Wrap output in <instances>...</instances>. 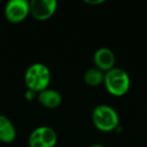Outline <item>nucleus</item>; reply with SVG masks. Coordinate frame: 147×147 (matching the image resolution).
<instances>
[{"instance_id":"1","label":"nucleus","mask_w":147,"mask_h":147,"mask_svg":"<svg viewBox=\"0 0 147 147\" xmlns=\"http://www.w3.org/2000/svg\"><path fill=\"white\" fill-rule=\"evenodd\" d=\"M24 81L27 89L39 93L49 88L51 81V73L47 65L34 63L26 69Z\"/></svg>"},{"instance_id":"2","label":"nucleus","mask_w":147,"mask_h":147,"mask_svg":"<svg viewBox=\"0 0 147 147\" xmlns=\"http://www.w3.org/2000/svg\"><path fill=\"white\" fill-rule=\"evenodd\" d=\"M92 121L95 127L102 132H111L119 127V115L113 107L100 104L92 112Z\"/></svg>"},{"instance_id":"3","label":"nucleus","mask_w":147,"mask_h":147,"mask_svg":"<svg viewBox=\"0 0 147 147\" xmlns=\"http://www.w3.org/2000/svg\"><path fill=\"white\" fill-rule=\"evenodd\" d=\"M106 90L113 96H123L130 89L131 81L128 73L121 67H113L106 71L104 83Z\"/></svg>"},{"instance_id":"4","label":"nucleus","mask_w":147,"mask_h":147,"mask_svg":"<svg viewBox=\"0 0 147 147\" xmlns=\"http://www.w3.org/2000/svg\"><path fill=\"white\" fill-rule=\"evenodd\" d=\"M57 142V133L49 126L36 127L28 137L29 147H55Z\"/></svg>"},{"instance_id":"5","label":"nucleus","mask_w":147,"mask_h":147,"mask_svg":"<svg viewBox=\"0 0 147 147\" xmlns=\"http://www.w3.org/2000/svg\"><path fill=\"white\" fill-rule=\"evenodd\" d=\"M4 15L8 21L19 23L29 15V1L9 0L4 8Z\"/></svg>"},{"instance_id":"6","label":"nucleus","mask_w":147,"mask_h":147,"mask_svg":"<svg viewBox=\"0 0 147 147\" xmlns=\"http://www.w3.org/2000/svg\"><path fill=\"white\" fill-rule=\"evenodd\" d=\"M57 7V0H31L29 1V14L37 20H47L55 14Z\"/></svg>"},{"instance_id":"7","label":"nucleus","mask_w":147,"mask_h":147,"mask_svg":"<svg viewBox=\"0 0 147 147\" xmlns=\"http://www.w3.org/2000/svg\"><path fill=\"white\" fill-rule=\"evenodd\" d=\"M93 59L97 69H101L104 73L115 67V63H116L115 53L112 49L107 47H99L95 51Z\"/></svg>"},{"instance_id":"8","label":"nucleus","mask_w":147,"mask_h":147,"mask_svg":"<svg viewBox=\"0 0 147 147\" xmlns=\"http://www.w3.org/2000/svg\"><path fill=\"white\" fill-rule=\"evenodd\" d=\"M37 100L43 107L55 109L61 106L63 97L59 91L51 88H47L41 92L37 93Z\"/></svg>"},{"instance_id":"9","label":"nucleus","mask_w":147,"mask_h":147,"mask_svg":"<svg viewBox=\"0 0 147 147\" xmlns=\"http://www.w3.org/2000/svg\"><path fill=\"white\" fill-rule=\"evenodd\" d=\"M16 138V129L8 117L0 115V141L10 143Z\"/></svg>"},{"instance_id":"10","label":"nucleus","mask_w":147,"mask_h":147,"mask_svg":"<svg viewBox=\"0 0 147 147\" xmlns=\"http://www.w3.org/2000/svg\"><path fill=\"white\" fill-rule=\"evenodd\" d=\"M105 73L101 69L95 67H90L84 73V81L87 85L91 87H97L104 83Z\"/></svg>"},{"instance_id":"11","label":"nucleus","mask_w":147,"mask_h":147,"mask_svg":"<svg viewBox=\"0 0 147 147\" xmlns=\"http://www.w3.org/2000/svg\"><path fill=\"white\" fill-rule=\"evenodd\" d=\"M36 94H37V93H35L34 91L27 89V90L25 91V93H24V97H25V99H26L27 101H31V100H33L35 97H36Z\"/></svg>"},{"instance_id":"12","label":"nucleus","mask_w":147,"mask_h":147,"mask_svg":"<svg viewBox=\"0 0 147 147\" xmlns=\"http://www.w3.org/2000/svg\"><path fill=\"white\" fill-rule=\"evenodd\" d=\"M85 2L89 3V4H101L104 2V0H95V1H89V0H85Z\"/></svg>"},{"instance_id":"13","label":"nucleus","mask_w":147,"mask_h":147,"mask_svg":"<svg viewBox=\"0 0 147 147\" xmlns=\"http://www.w3.org/2000/svg\"><path fill=\"white\" fill-rule=\"evenodd\" d=\"M90 147H105V146L102 144H94V145H91Z\"/></svg>"}]
</instances>
